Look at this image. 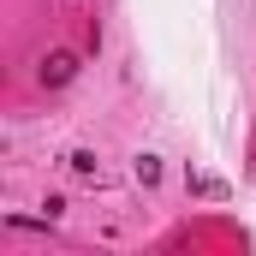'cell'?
<instances>
[{"mask_svg":"<svg viewBox=\"0 0 256 256\" xmlns=\"http://www.w3.org/2000/svg\"><path fill=\"white\" fill-rule=\"evenodd\" d=\"M72 72H78V54L54 48V54L42 60V84H48V90H60V84H72Z\"/></svg>","mask_w":256,"mask_h":256,"instance_id":"cell-1","label":"cell"},{"mask_svg":"<svg viewBox=\"0 0 256 256\" xmlns=\"http://www.w3.org/2000/svg\"><path fill=\"white\" fill-rule=\"evenodd\" d=\"M155 179H161V161L143 155V161H137V185H155Z\"/></svg>","mask_w":256,"mask_h":256,"instance_id":"cell-2","label":"cell"}]
</instances>
